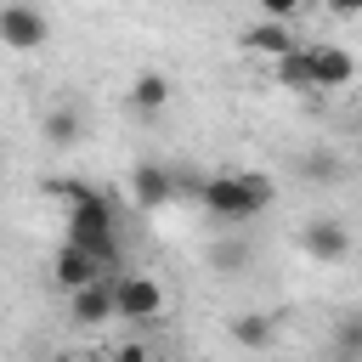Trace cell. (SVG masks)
<instances>
[{"label":"cell","mask_w":362,"mask_h":362,"mask_svg":"<svg viewBox=\"0 0 362 362\" xmlns=\"http://www.w3.org/2000/svg\"><path fill=\"white\" fill-rule=\"evenodd\" d=\"M170 96H175V85H170L158 68H147V74L130 79V107H136V113H164Z\"/></svg>","instance_id":"cell-11"},{"label":"cell","mask_w":362,"mask_h":362,"mask_svg":"<svg viewBox=\"0 0 362 362\" xmlns=\"http://www.w3.org/2000/svg\"><path fill=\"white\" fill-rule=\"evenodd\" d=\"M232 339H238L243 351H272L277 317H272V311H243V317H232Z\"/></svg>","instance_id":"cell-12"},{"label":"cell","mask_w":362,"mask_h":362,"mask_svg":"<svg viewBox=\"0 0 362 362\" xmlns=\"http://www.w3.org/2000/svg\"><path fill=\"white\" fill-rule=\"evenodd\" d=\"M334 362H362V356H334Z\"/></svg>","instance_id":"cell-21"},{"label":"cell","mask_w":362,"mask_h":362,"mask_svg":"<svg viewBox=\"0 0 362 362\" xmlns=\"http://www.w3.org/2000/svg\"><path fill=\"white\" fill-rule=\"evenodd\" d=\"M334 17H362V0H322Z\"/></svg>","instance_id":"cell-19"},{"label":"cell","mask_w":362,"mask_h":362,"mask_svg":"<svg viewBox=\"0 0 362 362\" xmlns=\"http://www.w3.org/2000/svg\"><path fill=\"white\" fill-rule=\"evenodd\" d=\"M300 6H305V0H260V17H266V23H288Z\"/></svg>","instance_id":"cell-17"},{"label":"cell","mask_w":362,"mask_h":362,"mask_svg":"<svg viewBox=\"0 0 362 362\" xmlns=\"http://www.w3.org/2000/svg\"><path fill=\"white\" fill-rule=\"evenodd\" d=\"M130 192H136L141 209H164V204L175 198V170H164V164H136V170H130Z\"/></svg>","instance_id":"cell-8"},{"label":"cell","mask_w":362,"mask_h":362,"mask_svg":"<svg viewBox=\"0 0 362 362\" xmlns=\"http://www.w3.org/2000/svg\"><path fill=\"white\" fill-rule=\"evenodd\" d=\"M51 277H57V288H68V294H74V288H85V283H96V277H107V272H102L85 249L62 243V249H57V260H51Z\"/></svg>","instance_id":"cell-9"},{"label":"cell","mask_w":362,"mask_h":362,"mask_svg":"<svg viewBox=\"0 0 362 362\" xmlns=\"http://www.w3.org/2000/svg\"><path fill=\"white\" fill-rule=\"evenodd\" d=\"M277 85L283 90H311V51L305 45H294V51L277 57Z\"/></svg>","instance_id":"cell-14"},{"label":"cell","mask_w":362,"mask_h":362,"mask_svg":"<svg viewBox=\"0 0 362 362\" xmlns=\"http://www.w3.org/2000/svg\"><path fill=\"white\" fill-rule=\"evenodd\" d=\"M68 317L85 322V328L107 322V317H113V277H96V283H85V288H74V294H68Z\"/></svg>","instance_id":"cell-7"},{"label":"cell","mask_w":362,"mask_h":362,"mask_svg":"<svg viewBox=\"0 0 362 362\" xmlns=\"http://www.w3.org/2000/svg\"><path fill=\"white\" fill-rule=\"evenodd\" d=\"M305 175H311L317 187H334V181L345 175V164H339V158H334L328 147H317V153H305Z\"/></svg>","instance_id":"cell-15"},{"label":"cell","mask_w":362,"mask_h":362,"mask_svg":"<svg viewBox=\"0 0 362 362\" xmlns=\"http://www.w3.org/2000/svg\"><path fill=\"white\" fill-rule=\"evenodd\" d=\"M113 362H153V356H147L141 345H119V351H113Z\"/></svg>","instance_id":"cell-20"},{"label":"cell","mask_w":362,"mask_h":362,"mask_svg":"<svg viewBox=\"0 0 362 362\" xmlns=\"http://www.w3.org/2000/svg\"><path fill=\"white\" fill-rule=\"evenodd\" d=\"M158 311H164V288H158L153 277H136V272L113 277V317H130V322H153Z\"/></svg>","instance_id":"cell-4"},{"label":"cell","mask_w":362,"mask_h":362,"mask_svg":"<svg viewBox=\"0 0 362 362\" xmlns=\"http://www.w3.org/2000/svg\"><path fill=\"white\" fill-rule=\"evenodd\" d=\"M339 356H362V317L356 311L339 317Z\"/></svg>","instance_id":"cell-16"},{"label":"cell","mask_w":362,"mask_h":362,"mask_svg":"<svg viewBox=\"0 0 362 362\" xmlns=\"http://www.w3.org/2000/svg\"><path fill=\"white\" fill-rule=\"evenodd\" d=\"M45 40H51V23H45L40 6H28V0H6L0 6V45H11V51H45Z\"/></svg>","instance_id":"cell-3"},{"label":"cell","mask_w":362,"mask_h":362,"mask_svg":"<svg viewBox=\"0 0 362 362\" xmlns=\"http://www.w3.org/2000/svg\"><path fill=\"white\" fill-rule=\"evenodd\" d=\"M40 136H45L51 147H74V141L85 136V119H79V107H51V113L40 119Z\"/></svg>","instance_id":"cell-13"},{"label":"cell","mask_w":362,"mask_h":362,"mask_svg":"<svg viewBox=\"0 0 362 362\" xmlns=\"http://www.w3.org/2000/svg\"><path fill=\"white\" fill-rule=\"evenodd\" d=\"M272 198H277V187H272V175H260V170H238V175H209V181H198V204L215 215V221H255L260 209H272Z\"/></svg>","instance_id":"cell-2"},{"label":"cell","mask_w":362,"mask_h":362,"mask_svg":"<svg viewBox=\"0 0 362 362\" xmlns=\"http://www.w3.org/2000/svg\"><path fill=\"white\" fill-rule=\"evenodd\" d=\"M300 249L311 255V260H345L351 255V226L345 221H334V215H317V221H305V232H300Z\"/></svg>","instance_id":"cell-5"},{"label":"cell","mask_w":362,"mask_h":362,"mask_svg":"<svg viewBox=\"0 0 362 362\" xmlns=\"http://www.w3.org/2000/svg\"><path fill=\"white\" fill-rule=\"evenodd\" d=\"M209 260H215V266H221V272H238V266H243V260H249V255H243V249H238V243H232V249H226V243H215V255H209Z\"/></svg>","instance_id":"cell-18"},{"label":"cell","mask_w":362,"mask_h":362,"mask_svg":"<svg viewBox=\"0 0 362 362\" xmlns=\"http://www.w3.org/2000/svg\"><path fill=\"white\" fill-rule=\"evenodd\" d=\"M28 6H34V0H28Z\"/></svg>","instance_id":"cell-22"},{"label":"cell","mask_w":362,"mask_h":362,"mask_svg":"<svg viewBox=\"0 0 362 362\" xmlns=\"http://www.w3.org/2000/svg\"><path fill=\"white\" fill-rule=\"evenodd\" d=\"M294 45H300V40L288 34V23H266V17H260L255 28H243V51H255V57H272V62H277V57L294 51Z\"/></svg>","instance_id":"cell-10"},{"label":"cell","mask_w":362,"mask_h":362,"mask_svg":"<svg viewBox=\"0 0 362 362\" xmlns=\"http://www.w3.org/2000/svg\"><path fill=\"white\" fill-rule=\"evenodd\" d=\"M311 51V90H345L356 79V62L345 45H305Z\"/></svg>","instance_id":"cell-6"},{"label":"cell","mask_w":362,"mask_h":362,"mask_svg":"<svg viewBox=\"0 0 362 362\" xmlns=\"http://www.w3.org/2000/svg\"><path fill=\"white\" fill-rule=\"evenodd\" d=\"M68 238L62 243H74V249H85L102 272H113L119 260H124V243H119V226H113V204L96 192V187H79V198H68Z\"/></svg>","instance_id":"cell-1"}]
</instances>
